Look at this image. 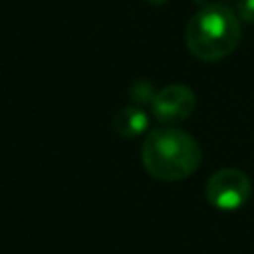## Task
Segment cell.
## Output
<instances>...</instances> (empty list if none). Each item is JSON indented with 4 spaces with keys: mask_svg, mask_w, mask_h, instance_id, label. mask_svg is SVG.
<instances>
[{
    "mask_svg": "<svg viewBox=\"0 0 254 254\" xmlns=\"http://www.w3.org/2000/svg\"><path fill=\"white\" fill-rule=\"evenodd\" d=\"M200 145L189 133L175 125L153 129L141 147V161L145 171L165 183L183 181L190 177L200 165Z\"/></svg>",
    "mask_w": 254,
    "mask_h": 254,
    "instance_id": "obj_1",
    "label": "cell"
},
{
    "mask_svg": "<svg viewBox=\"0 0 254 254\" xmlns=\"http://www.w3.org/2000/svg\"><path fill=\"white\" fill-rule=\"evenodd\" d=\"M240 36V18L232 8L224 4H206L189 20L185 44L196 60L218 62L236 50Z\"/></svg>",
    "mask_w": 254,
    "mask_h": 254,
    "instance_id": "obj_2",
    "label": "cell"
},
{
    "mask_svg": "<svg viewBox=\"0 0 254 254\" xmlns=\"http://www.w3.org/2000/svg\"><path fill=\"white\" fill-rule=\"evenodd\" d=\"M204 194L212 206L220 210H236L248 202L252 194V183L250 177L240 169H218L206 181Z\"/></svg>",
    "mask_w": 254,
    "mask_h": 254,
    "instance_id": "obj_3",
    "label": "cell"
},
{
    "mask_svg": "<svg viewBox=\"0 0 254 254\" xmlns=\"http://www.w3.org/2000/svg\"><path fill=\"white\" fill-rule=\"evenodd\" d=\"M196 107V95L189 85L171 83L155 93L151 103L153 117L163 125H177L187 121Z\"/></svg>",
    "mask_w": 254,
    "mask_h": 254,
    "instance_id": "obj_4",
    "label": "cell"
},
{
    "mask_svg": "<svg viewBox=\"0 0 254 254\" xmlns=\"http://www.w3.org/2000/svg\"><path fill=\"white\" fill-rule=\"evenodd\" d=\"M111 129L123 139H135L149 129V115L139 105H125L111 117Z\"/></svg>",
    "mask_w": 254,
    "mask_h": 254,
    "instance_id": "obj_5",
    "label": "cell"
},
{
    "mask_svg": "<svg viewBox=\"0 0 254 254\" xmlns=\"http://www.w3.org/2000/svg\"><path fill=\"white\" fill-rule=\"evenodd\" d=\"M155 89H153V83H149V81H145V79H139V81H135L133 85H131V89H129V95H131V99L137 103V105H151L153 103V99H155Z\"/></svg>",
    "mask_w": 254,
    "mask_h": 254,
    "instance_id": "obj_6",
    "label": "cell"
},
{
    "mask_svg": "<svg viewBox=\"0 0 254 254\" xmlns=\"http://www.w3.org/2000/svg\"><path fill=\"white\" fill-rule=\"evenodd\" d=\"M240 22L254 24V0H236V10Z\"/></svg>",
    "mask_w": 254,
    "mask_h": 254,
    "instance_id": "obj_7",
    "label": "cell"
},
{
    "mask_svg": "<svg viewBox=\"0 0 254 254\" xmlns=\"http://www.w3.org/2000/svg\"><path fill=\"white\" fill-rule=\"evenodd\" d=\"M147 4H151V6H163L165 2H169V0H145Z\"/></svg>",
    "mask_w": 254,
    "mask_h": 254,
    "instance_id": "obj_8",
    "label": "cell"
}]
</instances>
